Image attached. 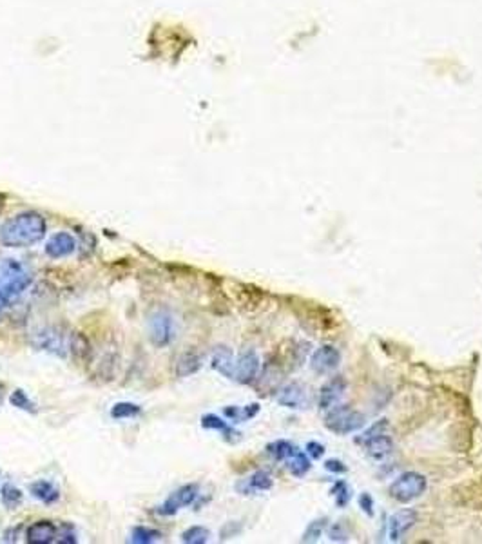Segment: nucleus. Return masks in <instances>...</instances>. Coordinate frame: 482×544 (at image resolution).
<instances>
[{
    "mask_svg": "<svg viewBox=\"0 0 482 544\" xmlns=\"http://www.w3.org/2000/svg\"><path fill=\"white\" fill-rule=\"evenodd\" d=\"M47 225L44 216L35 211H26L10 218L0 227V243L10 249H24L36 245L46 236Z\"/></svg>",
    "mask_w": 482,
    "mask_h": 544,
    "instance_id": "obj_1",
    "label": "nucleus"
},
{
    "mask_svg": "<svg viewBox=\"0 0 482 544\" xmlns=\"http://www.w3.org/2000/svg\"><path fill=\"white\" fill-rule=\"evenodd\" d=\"M33 277L26 267L18 260H4L0 265V290L10 301L13 298H18L24 290L31 287Z\"/></svg>",
    "mask_w": 482,
    "mask_h": 544,
    "instance_id": "obj_2",
    "label": "nucleus"
},
{
    "mask_svg": "<svg viewBox=\"0 0 482 544\" xmlns=\"http://www.w3.org/2000/svg\"><path fill=\"white\" fill-rule=\"evenodd\" d=\"M366 423L363 412L355 410L352 406L338 405L330 408L325 416V426L335 436H348L361 430Z\"/></svg>",
    "mask_w": 482,
    "mask_h": 544,
    "instance_id": "obj_3",
    "label": "nucleus"
},
{
    "mask_svg": "<svg viewBox=\"0 0 482 544\" xmlns=\"http://www.w3.org/2000/svg\"><path fill=\"white\" fill-rule=\"evenodd\" d=\"M428 490V481L419 472H405L397 475L388 486V493L394 501L401 504H410L424 495Z\"/></svg>",
    "mask_w": 482,
    "mask_h": 544,
    "instance_id": "obj_4",
    "label": "nucleus"
},
{
    "mask_svg": "<svg viewBox=\"0 0 482 544\" xmlns=\"http://www.w3.org/2000/svg\"><path fill=\"white\" fill-rule=\"evenodd\" d=\"M71 336L73 330H66L62 327H46L35 334L33 345L36 349L51 352L58 358H67L71 347Z\"/></svg>",
    "mask_w": 482,
    "mask_h": 544,
    "instance_id": "obj_5",
    "label": "nucleus"
},
{
    "mask_svg": "<svg viewBox=\"0 0 482 544\" xmlns=\"http://www.w3.org/2000/svg\"><path fill=\"white\" fill-rule=\"evenodd\" d=\"M175 336H176L175 319H173V316H170L169 312L160 310V312H154L153 316H151L149 338L151 341H153L154 347L164 349V347L173 343Z\"/></svg>",
    "mask_w": 482,
    "mask_h": 544,
    "instance_id": "obj_6",
    "label": "nucleus"
},
{
    "mask_svg": "<svg viewBox=\"0 0 482 544\" xmlns=\"http://www.w3.org/2000/svg\"><path fill=\"white\" fill-rule=\"evenodd\" d=\"M200 495V486L196 483H189L180 486L176 492H173L169 497L165 499L162 506L158 508L160 515H175L180 510L187 508L190 504H194V501Z\"/></svg>",
    "mask_w": 482,
    "mask_h": 544,
    "instance_id": "obj_7",
    "label": "nucleus"
},
{
    "mask_svg": "<svg viewBox=\"0 0 482 544\" xmlns=\"http://www.w3.org/2000/svg\"><path fill=\"white\" fill-rule=\"evenodd\" d=\"M262 370V360L257 356L256 350H245L241 352L236 358V364H234V378L232 380L238 381L240 385H251L257 380Z\"/></svg>",
    "mask_w": 482,
    "mask_h": 544,
    "instance_id": "obj_8",
    "label": "nucleus"
},
{
    "mask_svg": "<svg viewBox=\"0 0 482 544\" xmlns=\"http://www.w3.org/2000/svg\"><path fill=\"white\" fill-rule=\"evenodd\" d=\"M346 391H348V381L344 380L343 375L330 378L319 391V408L329 412L333 406L341 405L344 395H346Z\"/></svg>",
    "mask_w": 482,
    "mask_h": 544,
    "instance_id": "obj_9",
    "label": "nucleus"
},
{
    "mask_svg": "<svg viewBox=\"0 0 482 544\" xmlns=\"http://www.w3.org/2000/svg\"><path fill=\"white\" fill-rule=\"evenodd\" d=\"M341 364V352L333 345H321L319 349L314 350L310 358V369L319 375L330 374Z\"/></svg>",
    "mask_w": 482,
    "mask_h": 544,
    "instance_id": "obj_10",
    "label": "nucleus"
},
{
    "mask_svg": "<svg viewBox=\"0 0 482 544\" xmlns=\"http://www.w3.org/2000/svg\"><path fill=\"white\" fill-rule=\"evenodd\" d=\"M417 519H419V514L414 508H403L390 515V519H388V539H390V543L403 541V537L416 526Z\"/></svg>",
    "mask_w": 482,
    "mask_h": 544,
    "instance_id": "obj_11",
    "label": "nucleus"
},
{
    "mask_svg": "<svg viewBox=\"0 0 482 544\" xmlns=\"http://www.w3.org/2000/svg\"><path fill=\"white\" fill-rule=\"evenodd\" d=\"M276 401L281 406H285V408H290V410H303V408H307L308 403H310L307 386L298 383V381L281 386L279 392H277Z\"/></svg>",
    "mask_w": 482,
    "mask_h": 544,
    "instance_id": "obj_12",
    "label": "nucleus"
},
{
    "mask_svg": "<svg viewBox=\"0 0 482 544\" xmlns=\"http://www.w3.org/2000/svg\"><path fill=\"white\" fill-rule=\"evenodd\" d=\"M44 251L53 260H60V258L71 256L73 252L77 251V240L69 232H57L47 240Z\"/></svg>",
    "mask_w": 482,
    "mask_h": 544,
    "instance_id": "obj_13",
    "label": "nucleus"
},
{
    "mask_svg": "<svg viewBox=\"0 0 482 544\" xmlns=\"http://www.w3.org/2000/svg\"><path fill=\"white\" fill-rule=\"evenodd\" d=\"M359 445L363 447L364 454L370 459H374V461H385L386 457L392 456V452H394V439L388 436V432L379 434V436L368 437V439H364Z\"/></svg>",
    "mask_w": 482,
    "mask_h": 544,
    "instance_id": "obj_14",
    "label": "nucleus"
},
{
    "mask_svg": "<svg viewBox=\"0 0 482 544\" xmlns=\"http://www.w3.org/2000/svg\"><path fill=\"white\" fill-rule=\"evenodd\" d=\"M274 486V479L267 470H257L251 478L243 479L236 484V490L241 495H257V493L268 492Z\"/></svg>",
    "mask_w": 482,
    "mask_h": 544,
    "instance_id": "obj_15",
    "label": "nucleus"
},
{
    "mask_svg": "<svg viewBox=\"0 0 482 544\" xmlns=\"http://www.w3.org/2000/svg\"><path fill=\"white\" fill-rule=\"evenodd\" d=\"M24 537L29 544L57 543V524L51 521H36L27 526Z\"/></svg>",
    "mask_w": 482,
    "mask_h": 544,
    "instance_id": "obj_16",
    "label": "nucleus"
},
{
    "mask_svg": "<svg viewBox=\"0 0 482 544\" xmlns=\"http://www.w3.org/2000/svg\"><path fill=\"white\" fill-rule=\"evenodd\" d=\"M234 364H236V358H234V352L229 347H225V345L216 347L211 356V367L216 372H220L221 375L232 380L234 378Z\"/></svg>",
    "mask_w": 482,
    "mask_h": 544,
    "instance_id": "obj_17",
    "label": "nucleus"
},
{
    "mask_svg": "<svg viewBox=\"0 0 482 544\" xmlns=\"http://www.w3.org/2000/svg\"><path fill=\"white\" fill-rule=\"evenodd\" d=\"M29 493L36 501H40L44 504H55L60 499V492L58 488L46 479H38L35 483H31Z\"/></svg>",
    "mask_w": 482,
    "mask_h": 544,
    "instance_id": "obj_18",
    "label": "nucleus"
},
{
    "mask_svg": "<svg viewBox=\"0 0 482 544\" xmlns=\"http://www.w3.org/2000/svg\"><path fill=\"white\" fill-rule=\"evenodd\" d=\"M201 426L207 428V430L220 432V434H223V437H225L227 441L234 443L240 439V432L234 430L225 419H221L220 416H214V414H207V416L201 417Z\"/></svg>",
    "mask_w": 482,
    "mask_h": 544,
    "instance_id": "obj_19",
    "label": "nucleus"
},
{
    "mask_svg": "<svg viewBox=\"0 0 482 544\" xmlns=\"http://www.w3.org/2000/svg\"><path fill=\"white\" fill-rule=\"evenodd\" d=\"M259 414V403H251L246 406H227L223 410V416L231 423H245L251 421Z\"/></svg>",
    "mask_w": 482,
    "mask_h": 544,
    "instance_id": "obj_20",
    "label": "nucleus"
},
{
    "mask_svg": "<svg viewBox=\"0 0 482 544\" xmlns=\"http://www.w3.org/2000/svg\"><path fill=\"white\" fill-rule=\"evenodd\" d=\"M285 467H287V470L290 473H292L294 478H305L308 472H310V468H312V461H310V456H308L307 452H303V450H298V452L294 454L292 457H288L287 461H285Z\"/></svg>",
    "mask_w": 482,
    "mask_h": 544,
    "instance_id": "obj_21",
    "label": "nucleus"
},
{
    "mask_svg": "<svg viewBox=\"0 0 482 544\" xmlns=\"http://www.w3.org/2000/svg\"><path fill=\"white\" fill-rule=\"evenodd\" d=\"M201 369V356L196 352H185L176 361V375L178 378H189Z\"/></svg>",
    "mask_w": 482,
    "mask_h": 544,
    "instance_id": "obj_22",
    "label": "nucleus"
},
{
    "mask_svg": "<svg viewBox=\"0 0 482 544\" xmlns=\"http://www.w3.org/2000/svg\"><path fill=\"white\" fill-rule=\"evenodd\" d=\"M298 450L299 448L294 443L287 441V439H277V441H272L267 445V454L277 462H285L288 457H292Z\"/></svg>",
    "mask_w": 482,
    "mask_h": 544,
    "instance_id": "obj_23",
    "label": "nucleus"
},
{
    "mask_svg": "<svg viewBox=\"0 0 482 544\" xmlns=\"http://www.w3.org/2000/svg\"><path fill=\"white\" fill-rule=\"evenodd\" d=\"M0 501L8 510H16L24 501V493L11 483H5L0 488Z\"/></svg>",
    "mask_w": 482,
    "mask_h": 544,
    "instance_id": "obj_24",
    "label": "nucleus"
},
{
    "mask_svg": "<svg viewBox=\"0 0 482 544\" xmlns=\"http://www.w3.org/2000/svg\"><path fill=\"white\" fill-rule=\"evenodd\" d=\"M131 543L133 544H153L162 541V532L151 526H136L131 532Z\"/></svg>",
    "mask_w": 482,
    "mask_h": 544,
    "instance_id": "obj_25",
    "label": "nucleus"
},
{
    "mask_svg": "<svg viewBox=\"0 0 482 544\" xmlns=\"http://www.w3.org/2000/svg\"><path fill=\"white\" fill-rule=\"evenodd\" d=\"M327 528H329V519H314L312 523H308L307 530H305V534L301 537V543H318L323 537L325 532H327Z\"/></svg>",
    "mask_w": 482,
    "mask_h": 544,
    "instance_id": "obj_26",
    "label": "nucleus"
},
{
    "mask_svg": "<svg viewBox=\"0 0 482 544\" xmlns=\"http://www.w3.org/2000/svg\"><path fill=\"white\" fill-rule=\"evenodd\" d=\"M330 493H332V497L333 501H335V506H338V508H346L350 504V501H352V488H350V484L346 483V481H343V479H338V481L333 483Z\"/></svg>",
    "mask_w": 482,
    "mask_h": 544,
    "instance_id": "obj_27",
    "label": "nucleus"
},
{
    "mask_svg": "<svg viewBox=\"0 0 482 544\" xmlns=\"http://www.w3.org/2000/svg\"><path fill=\"white\" fill-rule=\"evenodd\" d=\"M142 414V406L136 403H129V401H120L111 408V417L113 419H133Z\"/></svg>",
    "mask_w": 482,
    "mask_h": 544,
    "instance_id": "obj_28",
    "label": "nucleus"
},
{
    "mask_svg": "<svg viewBox=\"0 0 482 544\" xmlns=\"http://www.w3.org/2000/svg\"><path fill=\"white\" fill-rule=\"evenodd\" d=\"M211 541V532L205 526H190L181 534V543L185 544H205Z\"/></svg>",
    "mask_w": 482,
    "mask_h": 544,
    "instance_id": "obj_29",
    "label": "nucleus"
},
{
    "mask_svg": "<svg viewBox=\"0 0 482 544\" xmlns=\"http://www.w3.org/2000/svg\"><path fill=\"white\" fill-rule=\"evenodd\" d=\"M10 403L18 410L29 412V414H36V405L27 397V394L22 388H15L10 395Z\"/></svg>",
    "mask_w": 482,
    "mask_h": 544,
    "instance_id": "obj_30",
    "label": "nucleus"
},
{
    "mask_svg": "<svg viewBox=\"0 0 482 544\" xmlns=\"http://www.w3.org/2000/svg\"><path fill=\"white\" fill-rule=\"evenodd\" d=\"M57 543L58 544H75L78 543L77 530L71 523H58L57 524Z\"/></svg>",
    "mask_w": 482,
    "mask_h": 544,
    "instance_id": "obj_31",
    "label": "nucleus"
},
{
    "mask_svg": "<svg viewBox=\"0 0 482 544\" xmlns=\"http://www.w3.org/2000/svg\"><path fill=\"white\" fill-rule=\"evenodd\" d=\"M388 426H390V423H388V419H381V421L374 423L372 426H368L366 430L361 434V436L355 437V443L359 445V443H363L364 439H368V437H374V436H379V434H385V432H388Z\"/></svg>",
    "mask_w": 482,
    "mask_h": 544,
    "instance_id": "obj_32",
    "label": "nucleus"
},
{
    "mask_svg": "<svg viewBox=\"0 0 482 544\" xmlns=\"http://www.w3.org/2000/svg\"><path fill=\"white\" fill-rule=\"evenodd\" d=\"M348 537H350V532L343 524V521L332 524L329 528V539L332 541V543H346Z\"/></svg>",
    "mask_w": 482,
    "mask_h": 544,
    "instance_id": "obj_33",
    "label": "nucleus"
},
{
    "mask_svg": "<svg viewBox=\"0 0 482 544\" xmlns=\"http://www.w3.org/2000/svg\"><path fill=\"white\" fill-rule=\"evenodd\" d=\"M359 508L361 512H363L364 515H368V517H374L375 515V503H374V497L370 495L368 492H363L359 495Z\"/></svg>",
    "mask_w": 482,
    "mask_h": 544,
    "instance_id": "obj_34",
    "label": "nucleus"
},
{
    "mask_svg": "<svg viewBox=\"0 0 482 544\" xmlns=\"http://www.w3.org/2000/svg\"><path fill=\"white\" fill-rule=\"evenodd\" d=\"M325 468H327L330 473H335V475H341V473L348 472L346 465H344L343 461H339V459H327V461H325Z\"/></svg>",
    "mask_w": 482,
    "mask_h": 544,
    "instance_id": "obj_35",
    "label": "nucleus"
},
{
    "mask_svg": "<svg viewBox=\"0 0 482 544\" xmlns=\"http://www.w3.org/2000/svg\"><path fill=\"white\" fill-rule=\"evenodd\" d=\"M305 452L312 457V459H321L325 456V445H321L319 441H308Z\"/></svg>",
    "mask_w": 482,
    "mask_h": 544,
    "instance_id": "obj_36",
    "label": "nucleus"
},
{
    "mask_svg": "<svg viewBox=\"0 0 482 544\" xmlns=\"http://www.w3.org/2000/svg\"><path fill=\"white\" fill-rule=\"evenodd\" d=\"M18 530L21 528H10L8 532L4 534V541L5 543H16V535H18Z\"/></svg>",
    "mask_w": 482,
    "mask_h": 544,
    "instance_id": "obj_37",
    "label": "nucleus"
},
{
    "mask_svg": "<svg viewBox=\"0 0 482 544\" xmlns=\"http://www.w3.org/2000/svg\"><path fill=\"white\" fill-rule=\"evenodd\" d=\"M5 305H8V299H5V296H4V294H2V290H0V312L4 310Z\"/></svg>",
    "mask_w": 482,
    "mask_h": 544,
    "instance_id": "obj_38",
    "label": "nucleus"
},
{
    "mask_svg": "<svg viewBox=\"0 0 482 544\" xmlns=\"http://www.w3.org/2000/svg\"><path fill=\"white\" fill-rule=\"evenodd\" d=\"M2 399H4V386L0 385V405H2Z\"/></svg>",
    "mask_w": 482,
    "mask_h": 544,
    "instance_id": "obj_39",
    "label": "nucleus"
},
{
    "mask_svg": "<svg viewBox=\"0 0 482 544\" xmlns=\"http://www.w3.org/2000/svg\"><path fill=\"white\" fill-rule=\"evenodd\" d=\"M0 207H2V203H0Z\"/></svg>",
    "mask_w": 482,
    "mask_h": 544,
    "instance_id": "obj_40",
    "label": "nucleus"
}]
</instances>
